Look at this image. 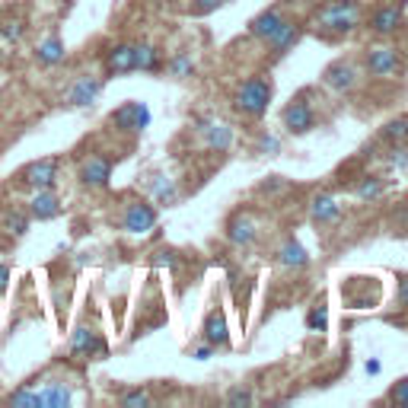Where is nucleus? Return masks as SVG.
Wrapping results in <instances>:
<instances>
[{"instance_id": "obj_1", "label": "nucleus", "mask_w": 408, "mask_h": 408, "mask_svg": "<svg viewBox=\"0 0 408 408\" xmlns=\"http://www.w3.org/2000/svg\"><path fill=\"white\" fill-rule=\"evenodd\" d=\"M360 0H329L316 10L312 16V26L322 39H341V35H351L360 26Z\"/></svg>"}, {"instance_id": "obj_2", "label": "nucleus", "mask_w": 408, "mask_h": 408, "mask_svg": "<svg viewBox=\"0 0 408 408\" xmlns=\"http://www.w3.org/2000/svg\"><path fill=\"white\" fill-rule=\"evenodd\" d=\"M271 93H275V86H271L268 77H249V80H242V84L236 86L233 105H236V112H242V115L258 118V115L268 112Z\"/></svg>"}, {"instance_id": "obj_3", "label": "nucleus", "mask_w": 408, "mask_h": 408, "mask_svg": "<svg viewBox=\"0 0 408 408\" xmlns=\"http://www.w3.org/2000/svg\"><path fill=\"white\" fill-rule=\"evenodd\" d=\"M58 173H61V159L58 157H45V159H35L29 163L26 169L20 173V182L26 188H55L58 185Z\"/></svg>"}, {"instance_id": "obj_4", "label": "nucleus", "mask_w": 408, "mask_h": 408, "mask_svg": "<svg viewBox=\"0 0 408 408\" xmlns=\"http://www.w3.org/2000/svg\"><path fill=\"white\" fill-rule=\"evenodd\" d=\"M364 67L374 77H399L402 70H405V61H402V55L395 48L376 45V48H370L364 55Z\"/></svg>"}, {"instance_id": "obj_5", "label": "nucleus", "mask_w": 408, "mask_h": 408, "mask_svg": "<svg viewBox=\"0 0 408 408\" xmlns=\"http://www.w3.org/2000/svg\"><path fill=\"white\" fill-rule=\"evenodd\" d=\"M112 128L121 134H140L147 125H150V109L144 103H125L121 109L112 112Z\"/></svg>"}, {"instance_id": "obj_6", "label": "nucleus", "mask_w": 408, "mask_h": 408, "mask_svg": "<svg viewBox=\"0 0 408 408\" xmlns=\"http://www.w3.org/2000/svg\"><path fill=\"white\" fill-rule=\"evenodd\" d=\"M157 227V208L153 204H147V201H134V204H128L125 214H121V230L125 233H150V230Z\"/></svg>"}, {"instance_id": "obj_7", "label": "nucleus", "mask_w": 408, "mask_h": 408, "mask_svg": "<svg viewBox=\"0 0 408 408\" xmlns=\"http://www.w3.org/2000/svg\"><path fill=\"white\" fill-rule=\"evenodd\" d=\"M80 182L86 188H109L112 182V159L103 153H90V157L80 163Z\"/></svg>"}, {"instance_id": "obj_8", "label": "nucleus", "mask_w": 408, "mask_h": 408, "mask_svg": "<svg viewBox=\"0 0 408 408\" xmlns=\"http://www.w3.org/2000/svg\"><path fill=\"white\" fill-rule=\"evenodd\" d=\"M357 80H360V70L354 61H335V64H329L322 74V84L335 93H351L354 86H357Z\"/></svg>"}, {"instance_id": "obj_9", "label": "nucleus", "mask_w": 408, "mask_h": 408, "mask_svg": "<svg viewBox=\"0 0 408 408\" xmlns=\"http://www.w3.org/2000/svg\"><path fill=\"white\" fill-rule=\"evenodd\" d=\"M281 121H284V128H287L291 134H310L312 128H316V112H312L310 103L294 99V103L281 112Z\"/></svg>"}, {"instance_id": "obj_10", "label": "nucleus", "mask_w": 408, "mask_h": 408, "mask_svg": "<svg viewBox=\"0 0 408 408\" xmlns=\"http://www.w3.org/2000/svg\"><path fill=\"white\" fill-rule=\"evenodd\" d=\"M99 93H103V77H90V74H84V77H77L74 84H70V90H67V105L70 109H84V105H93L99 99Z\"/></svg>"}, {"instance_id": "obj_11", "label": "nucleus", "mask_w": 408, "mask_h": 408, "mask_svg": "<svg viewBox=\"0 0 408 408\" xmlns=\"http://www.w3.org/2000/svg\"><path fill=\"white\" fill-rule=\"evenodd\" d=\"M134 51H138V45L131 42H118L112 45L109 51H105V77H125V74H134Z\"/></svg>"}, {"instance_id": "obj_12", "label": "nucleus", "mask_w": 408, "mask_h": 408, "mask_svg": "<svg viewBox=\"0 0 408 408\" xmlns=\"http://www.w3.org/2000/svg\"><path fill=\"white\" fill-rule=\"evenodd\" d=\"M26 211L32 221H55L61 214V198L55 195V188H35Z\"/></svg>"}, {"instance_id": "obj_13", "label": "nucleus", "mask_w": 408, "mask_h": 408, "mask_svg": "<svg viewBox=\"0 0 408 408\" xmlns=\"http://www.w3.org/2000/svg\"><path fill=\"white\" fill-rule=\"evenodd\" d=\"M70 354L80 360H90L96 357V354H105V341L99 332H93V329H86V325H80L74 332V338H70Z\"/></svg>"}, {"instance_id": "obj_14", "label": "nucleus", "mask_w": 408, "mask_h": 408, "mask_svg": "<svg viewBox=\"0 0 408 408\" xmlns=\"http://www.w3.org/2000/svg\"><path fill=\"white\" fill-rule=\"evenodd\" d=\"M300 35H303V26H300V22L284 20L281 26H277L275 32H271L268 39H265V45L271 48V55H275V58H281L284 51L291 48V45H297V42H300Z\"/></svg>"}, {"instance_id": "obj_15", "label": "nucleus", "mask_w": 408, "mask_h": 408, "mask_svg": "<svg viewBox=\"0 0 408 408\" xmlns=\"http://www.w3.org/2000/svg\"><path fill=\"white\" fill-rule=\"evenodd\" d=\"M402 26V4H386V7H376L370 13V29L376 35H393Z\"/></svg>"}, {"instance_id": "obj_16", "label": "nucleus", "mask_w": 408, "mask_h": 408, "mask_svg": "<svg viewBox=\"0 0 408 408\" xmlns=\"http://www.w3.org/2000/svg\"><path fill=\"white\" fill-rule=\"evenodd\" d=\"M204 128H198L201 134H204V140H208L211 150L217 153H227L230 147H233V128L227 125V121H201Z\"/></svg>"}, {"instance_id": "obj_17", "label": "nucleus", "mask_w": 408, "mask_h": 408, "mask_svg": "<svg viewBox=\"0 0 408 408\" xmlns=\"http://www.w3.org/2000/svg\"><path fill=\"white\" fill-rule=\"evenodd\" d=\"M204 341L214 348H223L230 341V329H227V316L221 310H211L204 319Z\"/></svg>"}, {"instance_id": "obj_18", "label": "nucleus", "mask_w": 408, "mask_h": 408, "mask_svg": "<svg viewBox=\"0 0 408 408\" xmlns=\"http://www.w3.org/2000/svg\"><path fill=\"white\" fill-rule=\"evenodd\" d=\"M284 20H287V16H284L281 10H277V7H268L265 13H258L256 20L249 22V35H252V39H262V42H265V39H268V35L275 32V29L281 26Z\"/></svg>"}, {"instance_id": "obj_19", "label": "nucleus", "mask_w": 408, "mask_h": 408, "mask_svg": "<svg viewBox=\"0 0 408 408\" xmlns=\"http://www.w3.org/2000/svg\"><path fill=\"white\" fill-rule=\"evenodd\" d=\"M134 70L159 74V70H163V51H159L157 45H150V42L138 45V51H134Z\"/></svg>"}, {"instance_id": "obj_20", "label": "nucleus", "mask_w": 408, "mask_h": 408, "mask_svg": "<svg viewBox=\"0 0 408 408\" xmlns=\"http://www.w3.org/2000/svg\"><path fill=\"white\" fill-rule=\"evenodd\" d=\"M35 61L42 64V67H58V64L64 61V42L58 39V35L42 39V42H39V48H35Z\"/></svg>"}, {"instance_id": "obj_21", "label": "nucleus", "mask_w": 408, "mask_h": 408, "mask_svg": "<svg viewBox=\"0 0 408 408\" xmlns=\"http://www.w3.org/2000/svg\"><path fill=\"white\" fill-rule=\"evenodd\" d=\"M310 214H312L316 223H332V221L341 217V204L332 198V195H316L312 204H310Z\"/></svg>"}, {"instance_id": "obj_22", "label": "nucleus", "mask_w": 408, "mask_h": 408, "mask_svg": "<svg viewBox=\"0 0 408 408\" xmlns=\"http://www.w3.org/2000/svg\"><path fill=\"white\" fill-rule=\"evenodd\" d=\"M227 236L233 246H252L256 242V223H252V217H246V214L233 217L227 227Z\"/></svg>"}, {"instance_id": "obj_23", "label": "nucleus", "mask_w": 408, "mask_h": 408, "mask_svg": "<svg viewBox=\"0 0 408 408\" xmlns=\"http://www.w3.org/2000/svg\"><path fill=\"white\" fill-rule=\"evenodd\" d=\"M277 265H284V268H306V265H310V256H306V249L297 239H287L281 249H277Z\"/></svg>"}, {"instance_id": "obj_24", "label": "nucleus", "mask_w": 408, "mask_h": 408, "mask_svg": "<svg viewBox=\"0 0 408 408\" xmlns=\"http://www.w3.org/2000/svg\"><path fill=\"white\" fill-rule=\"evenodd\" d=\"M70 399H74V395H70V389L64 386V383H45L42 386V393H39V405H48V408H64V405H70Z\"/></svg>"}, {"instance_id": "obj_25", "label": "nucleus", "mask_w": 408, "mask_h": 408, "mask_svg": "<svg viewBox=\"0 0 408 408\" xmlns=\"http://www.w3.org/2000/svg\"><path fill=\"white\" fill-rule=\"evenodd\" d=\"M383 140L386 144H405L408 140V118H395V121H389L386 128H383Z\"/></svg>"}, {"instance_id": "obj_26", "label": "nucleus", "mask_w": 408, "mask_h": 408, "mask_svg": "<svg viewBox=\"0 0 408 408\" xmlns=\"http://www.w3.org/2000/svg\"><path fill=\"white\" fill-rule=\"evenodd\" d=\"M29 211H10L7 214V221H4V233H10V236H22L29 230Z\"/></svg>"}, {"instance_id": "obj_27", "label": "nucleus", "mask_w": 408, "mask_h": 408, "mask_svg": "<svg viewBox=\"0 0 408 408\" xmlns=\"http://www.w3.org/2000/svg\"><path fill=\"white\" fill-rule=\"evenodd\" d=\"M354 195H357L360 201H374L383 195V179H376V176H367V179H360V185L354 188Z\"/></svg>"}, {"instance_id": "obj_28", "label": "nucleus", "mask_w": 408, "mask_h": 408, "mask_svg": "<svg viewBox=\"0 0 408 408\" xmlns=\"http://www.w3.org/2000/svg\"><path fill=\"white\" fill-rule=\"evenodd\" d=\"M306 329H310V332H325V329H329V310H325L322 303H316L306 312Z\"/></svg>"}, {"instance_id": "obj_29", "label": "nucleus", "mask_w": 408, "mask_h": 408, "mask_svg": "<svg viewBox=\"0 0 408 408\" xmlns=\"http://www.w3.org/2000/svg\"><path fill=\"white\" fill-rule=\"evenodd\" d=\"M10 405H16V408H42L39 405V393H32L29 386H22V389H16V393H10Z\"/></svg>"}, {"instance_id": "obj_30", "label": "nucleus", "mask_w": 408, "mask_h": 408, "mask_svg": "<svg viewBox=\"0 0 408 408\" xmlns=\"http://www.w3.org/2000/svg\"><path fill=\"white\" fill-rule=\"evenodd\" d=\"M163 67H166L173 77H192L195 74V61L188 55H176L173 61H166Z\"/></svg>"}, {"instance_id": "obj_31", "label": "nucleus", "mask_w": 408, "mask_h": 408, "mask_svg": "<svg viewBox=\"0 0 408 408\" xmlns=\"http://www.w3.org/2000/svg\"><path fill=\"white\" fill-rule=\"evenodd\" d=\"M22 32H26V22H22V20L4 22V26H0V42L16 45V42H20V39H22Z\"/></svg>"}, {"instance_id": "obj_32", "label": "nucleus", "mask_w": 408, "mask_h": 408, "mask_svg": "<svg viewBox=\"0 0 408 408\" xmlns=\"http://www.w3.org/2000/svg\"><path fill=\"white\" fill-rule=\"evenodd\" d=\"M118 402H121L125 408H147L153 399H150V393H144V389H134V393H121Z\"/></svg>"}, {"instance_id": "obj_33", "label": "nucleus", "mask_w": 408, "mask_h": 408, "mask_svg": "<svg viewBox=\"0 0 408 408\" xmlns=\"http://www.w3.org/2000/svg\"><path fill=\"white\" fill-rule=\"evenodd\" d=\"M252 402H256L252 389L236 386V389H230V393H227V405H252Z\"/></svg>"}, {"instance_id": "obj_34", "label": "nucleus", "mask_w": 408, "mask_h": 408, "mask_svg": "<svg viewBox=\"0 0 408 408\" xmlns=\"http://www.w3.org/2000/svg\"><path fill=\"white\" fill-rule=\"evenodd\" d=\"M153 192H157V198H159V201H166V204H173V201L179 198V192H176L173 182H163V179H159L157 185H153Z\"/></svg>"}, {"instance_id": "obj_35", "label": "nucleus", "mask_w": 408, "mask_h": 408, "mask_svg": "<svg viewBox=\"0 0 408 408\" xmlns=\"http://www.w3.org/2000/svg\"><path fill=\"white\" fill-rule=\"evenodd\" d=\"M389 402H393V405L408 408V380L395 383V386H393V393H389Z\"/></svg>"}, {"instance_id": "obj_36", "label": "nucleus", "mask_w": 408, "mask_h": 408, "mask_svg": "<svg viewBox=\"0 0 408 408\" xmlns=\"http://www.w3.org/2000/svg\"><path fill=\"white\" fill-rule=\"evenodd\" d=\"M223 0H192V13L204 16V13H214L217 7H221Z\"/></svg>"}, {"instance_id": "obj_37", "label": "nucleus", "mask_w": 408, "mask_h": 408, "mask_svg": "<svg viewBox=\"0 0 408 408\" xmlns=\"http://www.w3.org/2000/svg\"><path fill=\"white\" fill-rule=\"evenodd\" d=\"M153 265H163V268H176V265H179V258H176V252H157Z\"/></svg>"}, {"instance_id": "obj_38", "label": "nucleus", "mask_w": 408, "mask_h": 408, "mask_svg": "<svg viewBox=\"0 0 408 408\" xmlns=\"http://www.w3.org/2000/svg\"><path fill=\"white\" fill-rule=\"evenodd\" d=\"M258 147H262V153L275 157V153L281 150V140H277V138H271V134H265V138H262V144H258Z\"/></svg>"}, {"instance_id": "obj_39", "label": "nucleus", "mask_w": 408, "mask_h": 408, "mask_svg": "<svg viewBox=\"0 0 408 408\" xmlns=\"http://www.w3.org/2000/svg\"><path fill=\"white\" fill-rule=\"evenodd\" d=\"M395 300H399V306H405V310H408V275L399 281V291H395Z\"/></svg>"}, {"instance_id": "obj_40", "label": "nucleus", "mask_w": 408, "mask_h": 408, "mask_svg": "<svg viewBox=\"0 0 408 408\" xmlns=\"http://www.w3.org/2000/svg\"><path fill=\"white\" fill-rule=\"evenodd\" d=\"M211 351H214V345H204V348H195V360H208Z\"/></svg>"}, {"instance_id": "obj_41", "label": "nucleus", "mask_w": 408, "mask_h": 408, "mask_svg": "<svg viewBox=\"0 0 408 408\" xmlns=\"http://www.w3.org/2000/svg\"><path fill=\"white\" fill-rule=\"evenodd\" d=\"M7 281H10V268L7 265H0V294L7 291Z\"/></svg>"}, {"instance_id": "obj_42", "label": "nucleus", "mask_w": 408, "mask_h": 408, "mask_svg": "<svg viewBox=\"0 0 408 408\" xmlns=\"http://www.w3.org/2000/svg\"><path fill=\"white\" fill-rule=\"evenodd\" d=\"M367 374H370V376L380 374V360H367Z\"/></svg>"}]
</instances>
